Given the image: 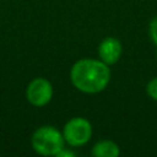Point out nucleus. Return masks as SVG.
I'll list each match as a JSON object with an SVG mask.
<instances>
[{"label": "nucleus", "mask_w": 157, "mask_h": 157, "mask_svg": "<svg viewBox=\"0 0 157 157\" xmlns=\"http://www.w3.org/2000/svg\"><path fill=\"white\" fill-rule=\"evenodd\" d=\"M64 136L54 126H42L32 136L33 150L42 156H56L64 148Z\"/></svg>", "instance_id": "f03ea898"}, {"label": "nucleus", "mask_w": 157, "mask_h": 157, "mask_svg": "<svg viewBox=\"0 0 157 157\" xmlns=\"http://www.w3.org/2000/svg\"><path fill=\"white\" fill-rule=\"evenodd\" d=\"M26 94L31 104L36 107H43L49 103L53 97V86L48 80L37 77L29 82Z\"/></svg>", "instance_id": "20e7f679"}, {"label": "nucleus", "mask_w": 157, "mask_h": 157, "mask_svg": "<svg viewBox=\"0 0 157 157\" xmlns=\"http://www.w3.org/2000/svg\"><path fill=\"white\" fill-rule=\"evenodd\" d=\"M148 33H150V37H151L152 42L157 47V17L151 20L150 26H148Z\"/></svg>", "instance_id": "6e6552de"}, {"label": "nucleus", "mask_w": 157, "mask_h": 157, "mask_svg": "<svg viewBox=\"0 0 157 157\" xmlns=\"http://www.w3.org/2000/svg\"><path fill=\"white\" fill-rule=\"evenodd\" d=\"M72 85L83 93L102 92L110 81V70L105 63L96 59H81L70 70Z\"/></svg>", "instance_id": "f257e3e1"}, {"label": "nucleus", "mask_w": 157, "mask_h": 157, "mask_svg": "<svg viewBox=\"0 0 157 157\" xmlns=\"http://www.w3.org/2000/svg\"><path fill=\"white\" fill-rule=\"evenodd\" d=\"M64 140L72 147L82 146L87 144L92 136V125L91 123L81 117L70 119L63 130Z\"/></svg>", "instance_id": "7ed1b4c3"}, {"label": "nucleus", "mask_w": 157, "mask_h": 157, "mask_svg": "<svg viewBox=\"0 0 157 157\" xmlns=\"http://www.w3.org/2000/svg\"><path fill=\"white\" fill-rule=\"evenodd\" d=\"M92 155L96 157H117L120 155V148L114 141L102 140L92 147Z\"/></svg>", "instance_id": "423d86ee"}, {"label": "nucleus", "mask_w": 157, "mask_h": 157, "mask_svg": "<svg viewBox=\"0 0 157 157\" xmlns=\"http://www.w3.org/2000/svg\"><path fill=\"white\" fill-rule=\"evenodd\" d=\"M56 156L58 157H63V156H69V157H72V156H75V153L74 152H71V151H69V150H65V148H61L58 153H56Z\"/></svg>", "instance_id": "1a4fd4ad"}, {"label": "nucleus", "mask_w": 157, "mask_h": 157, "mask_svg": "<svg viewBox=\"0 0 157 157\" xmlns=\"http://www.w3.org/2000/svg\"><path fill=\"white\" fill-rule=\"evenodd\" d=\"M146 92L153 101H157V77L150 80V82L146 86Z\"/></svg>", "instance_id": "0eeeda50"}, {"label": "nucleus", "mask_w": 157, "mask_h": 157, "mask_svg": "<svg viewBox=\"0 0 157 157\" xmlns=\"http://www.w3.org/2000/svg\"><path fill=\"white\" fill-rule=\"evenodd\" d=\"M121 43L114 37L104 38L98 45V55L101 60L107 65L115 64L121 55Z\"/></svg>", "instance_id": "39448f33"}]
</instances>
